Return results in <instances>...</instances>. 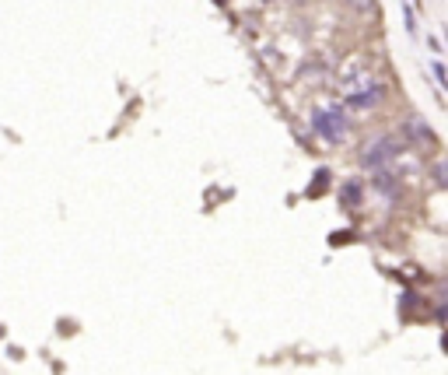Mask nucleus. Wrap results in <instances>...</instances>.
Returning a JSON list of instances; mask_svg holds the SVG:
<instances>
[{
  "label": "nucleus",
  "instance_id": "f257e3e1",
  "mask_svg": "<svg viewBox=\"0 0 448 375\" xmlns=\"http://www.w3.org/2000/svg\"><path fill=\"white\" fill-rule=\"evenodd\" d=\"M312 130L329 144H340L347 137V113L340 109V105H319V109L312 113Z\"/></svg>",
  "mask_w": 448,
  "mask_h": 375
},
{
  "label": "nucleus",
  "instance_id": "f03ea898",
  "mask_svg": "<svg viewBox=\"0 0 448 375\" xmlns=\"http://www.w3.org/2000/svg\"><path fill=\"white\" fill-rule=\"evenodd\" d=\"M396 154H400V140H396V137H378V140L361 154V162H364L368 169H385Z\"/></svg>",
  "mask_w": 448,
  "mask_h": 375
},
{
  "label": "nucleus",
  "instance_id": "7ed1b4c3",
  "mask_svg": "<svg viewBox=\"0 0 448 375\" xmlns=\"http://www.w3.org/2000/svg\"><path fill=\"white\" fill-rule=\"evenodd\" d=\"M407 134H410L413 140H420V137H424L427 144H438V137H434V130H431V127H427V123H424L420 116H410V120H407Z\"/></svg>",
  "mask_w": 448,
  "mask_h": 375
},
{
  "label": "nucleus",
  "instance_id": "20e7f679",
  "mask_svg": "<svg viewBox=\"0 0 448 375\" xmlns=\"http://www.w3.org/2000/svg\"><path fill=\"white\" fill-rule=\"evenodd\" d=\"M347 8L354 15H375L378 11V0H347Z\"/></svg>",
  "mask_w": 448,
  "mask_h": 375
},
{
  "label": "nucleus",
  "instance_id": "39448f33",
  "mask_svg": "<svg viewBox=\"0 0 448 375\" xmlns=\"http://www.w3.org/2000/svg\"><path fill=\"white\" fill-rule=\"evenodd\" d=\"M344 200H347V207L357 203V183H347V186H344Z\"/></svg>",
  "mask_w": 448,
  "mask_h": 375
},
{
  "label": "nucleus",
  "instance_id": "423d86ee",
  "mask_svg": "<svg viewBox=\"0 0 448 375\" xmlns=\"http://www.w3.org/2000/svg\"><path fill=\"white\" fill-rule=\"evenodd\" d=\"M431 67H434V77H438V84H445V67H441V64H438V60H434V64H431Z\"/></svg>",
  "mask_w": 448,
  "mask_h": 375
},
{
  "label": "nucleus",
  "instance_id": "0eeeda50",
  "mask_svg": "<svg viewBox=\"0 0 448 375\" xmlns=\"http://www.w3.org/2000/svg\"><path fill=\"white\" fill-rule=\"evenodd\" d=\"M266 4H273V0H266Z\"/></svg>",
  "mask_w": 448,
  "mask_h": 375
}]
</instances>
